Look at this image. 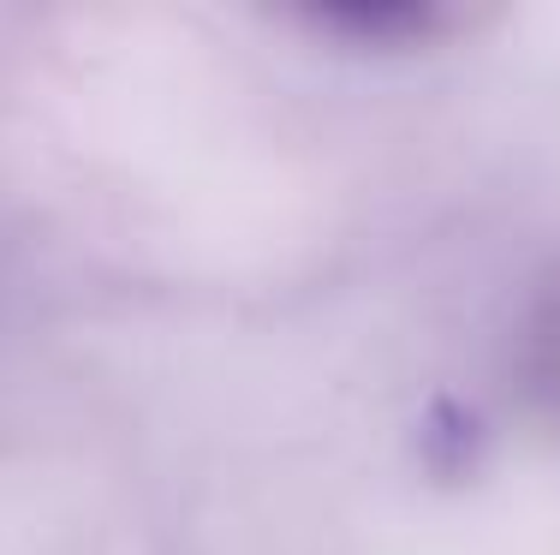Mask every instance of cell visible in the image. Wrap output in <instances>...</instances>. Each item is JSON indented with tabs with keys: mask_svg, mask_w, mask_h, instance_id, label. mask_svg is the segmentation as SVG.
<instances>
[{
	"mask_svg": "<svg viewBox=\"0 0 560 555\" xmlns=\"http://www.w3.org/2000/svg\"><path fill=\"white\" fill-rule=\"evenodd\" d=\"M304 19L328 36L411 48V43H447V36L471 31L477 12L447 7V0H346V7H316V12H304Z\"/></svg>",
	"mask_w": 560,
	"mask_h": 555,
	"instance_id": "cell-1",
	"label": "cell"
}]
</instances>
